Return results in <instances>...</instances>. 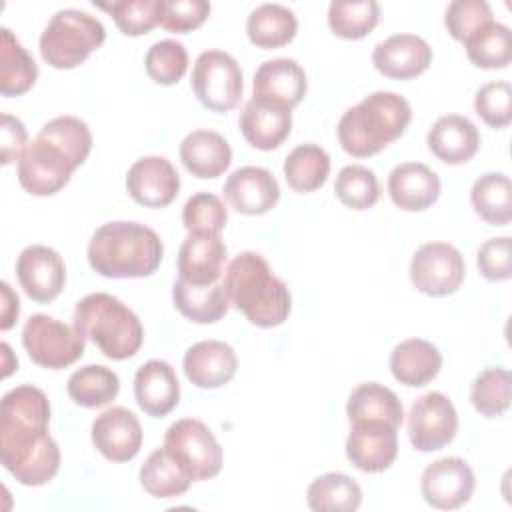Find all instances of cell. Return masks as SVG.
Masks as SVG:
<instances>
[{
    "instance_id": "obj_1",
    "label": "cell",
    "mask_w": 512,
    "mask_h": 512,
    "mask_svg": "<svg viewBox=\"0 0 512 512\" xmlns=\"http://www.w3.org/2000/svg\"><path fill=\"white\" fill-rule=\"evenodd\" d=\"M50 402L32 386H16L0 404V460L24 486L48 484L60 468V450L48 434Z\"/></svg>"
},
{
    "instance_id": "obj_2",
    "label": "cell",
    "mask_w": 512,
    "mask_h": 512,
    "mask_svg": "<svg viewBox=\"0 0 512 512\" xmlns=\"http://www.w3.org/2000/svg\"><path fill=\"white\" fill-rule=\"evenodd\" d=\"M222 286L230 304L258 328L280 326L290 316V290L258 252H240L228 264Z\"/></svg>"
},
{
    "instance_id": "obj_3",
    "label": "cell",
    "mask_w": 512,
    "mask_h": 512,
    "mask_svg": "<svg viewBox=\"0 0 512 512\" xmlns=\"http://www.w3.org/2000/svg\"><path fill=\"white\" fill-rule=\"evenodd\" d=\"M164 246L160 236L140 222L102 224L88 242V262L106 278H144L158 270Z\"/></svg>"
},
{
    "instance_id": "obj_4",
    "label": "cell",
    "mask_w": 512,
    "mask_h": 512,
    "mask_svg": "<svg viewBox=\"0 0 512 512\" xmlns=\"http://www.w3.org/2000/svg\"><path fill=\"white\" fill-rule=\"evenodd\" d=\"M412 120L408 100L396 92H372L338 122V142L354 158H368L400 138Z\"/></svg>"
},
{
    "instance_id": "obj_5",
    "label": "cell",
    "mask_w": 512,
    "mask_h": 512,
    "mask_svg": "<svg viewBox=\"0 0 512 512\" xmlns=\"http://www.w3.org/2000/svg\"><path fill=\"white\" fill-rule=\"evenodd\" d=\"M74 328L110 360L132 358L144 340L138 316L116 296L92 292L74 308Z\"/></svg>"
},
{
    "instance_id": "obj_6",
    "label": "cell",
    "mask_w": 512,
    "mask_h": 512,
    "mask_svg": "<svg viewBox=\"0 0 512 512\" xmlns=\"http://www.w3.org/2000/svg\"><path fill=\"white\" fill-rule=\"evenodd\" d=\"M106 30L96 16L66 8L58 10L40 36V54L46 64L58 70H70L102 46Z\"/></svg>"
},
{
    "instance_id": "obj_7",
    "label": "cell",
    "mask_w": 512,
    "mask_h": 512,
    "mask_svg": "<svg viewBox=\"0 0 512 512\" xmlns=\"http://www.w3.org/2000/svg\"><path fill=\"white\" fill-rule=\"evenodd\" d=\"M22 344L34 364L62 370L82 358L86 338L74 326L48 314H34L22 328Z\"/></svg>"
},
{
    "instance_id": "obj_8",
    "label": "cell",
    "mask_w": 512,
    "mask_h": 512,
    "mask_svg": "<svg viewBox=\"0 0 512 512\" xmlns=\"http://www.w3.org/2000/svg\"><path fill=\"white\" fill-rule=\"evenodd\" d=\"M164 448L194 482L210 480L222 470V448L212 430L194 418L176 420L164 436Z\"/></svg>"
},
{
    "instance_id": "obj_9",
    "label": "cell",
    "mask_w": 512,
    "mask_h": 512,
    "mask_svg": "<svg viewBox=\"0 0 512 512\" xmlns=\"http://www.w3.org/2000/svg\"><path fill=\"white\" fill-rule=\"evenodd\" d=\"M190 84L198 102L212 112L236 108L244 90L238 60L222 50H206L196 58Z\"/></svg>"
},
{
    "instance_id": "obj_10",
    "label": "cell",
    "mask_w": 512,
    "mask_h": 512,
    "mask_svg": "<svg viewBox=\"0 0 512 512\" xmlns=\"http://www.w3.org/2000/svg\"><path fill=\"white\" fill-rule=\"evenodd\" d=\"M466 274V264L458 248L446 242L420 246L410 262V280L426 296L454 294Z\"/></svg>"
},
{
    "instance_id": "obj_11",
    "label": "cell",
    "mask_w": 512,
    "mask_h": 512,
    "mask_svg": "<svg viewBox=\"0 0 512 512\" xmlns=\"http://www.w3.org/2000/svg\"><path fill=\"white\" fill-rule=\"evenodd\" d=\"M408 438L420 452H436L448 446L458 432V414L448 396L426 392L408 412Z\"/></svg>"
},
{
    "instance_id": "obj_12",
    "label": "cell",
    "mask_w": 512,
    "mask_h": 512,
    "mask_svg": "<svg viewBox=\"0 0 512 512\" xmlns=\"http://www.w3.org/2000/svg\"><path fill=\"white\" fill-rule=\"evenodd\" d=\"M76 164L54 144L36 136L18 160V182L32 196H52L68 182Z\"/></svg>"
},
{
    "instance_id": "obj_13",
    "label": "cell",
    "mask_w": 512,
    "mask_h": 512,
    "mask_svg": "<svg viewBox=\"0 0 512 512\" xmlns=\"http://www.w3.org/2000/svg\"><path fill=\"white\" fill-rule=\"evenodd\" d=\"M476 486L470 464L458 456H446L428 464L422 472L420 490L424 500L438 510H454L464 506Z\"/></svg>"
},
{
    "instance_id": "obj_14",
    "label": "cell",
    "mask_w": 512,
    "mask_h": 512,
    "mask_svg": "<svg viewBox=\"0 0 512 512\" xmlns=\"http://www.w3.org/2000/svg\"><path fill=\"white\" fill-rule=\"evenodd\" d=\"M16 276L26 296L34 302H52L66 284L62 256L44 244L26 246L16 260Z\"/></svg>"
},
{
    "instance_id": "obj_15",
    "label": "cell",
    "mask_w": 512,
    "mask_h": 512,
    "mask_svg": "<svg viewBox=\"0 0 512 512\" xmlns=\"http://www.w3.org/2000/svg\"><path fill=\"white\" fill-rule=\"evenodd\" d=\"M126 190L146 208H164L178 196L180 176L164 156H144L128 168Z\"/></svg>"
},
{
    "instance_id": "obj_16",
    "label": "cell",
    "mask_w": 512,
    "mask_h": 512,
    "mask_svg": "<svg viewBox=\"0 0 512 512\" xmlns=\"http://www.w3.org/2000/svg\"><path fill=\"white\" fill-rule=\"evenodd\" d=\"M346 438V456L362 472L388 470L398 454V428L384 422L350 424Z\"/></svg>"
},
{
    "instance_id": "obj_17",
    "label": "cell",
    "mask_w": 512,
    "mask_h": 512,
    "mask_svg": "<svg viewBox=\"0 0 512 512\" xmlns=\"http://www.w3.org/2000/svg\"><path fill=\"white\" fill-rule=\"evenodd\" d=\"M92 444L106 460L128 462L142 446L140 420L128 408H108L92 422Z\"/></svg>"
},
{
    "instance_id": "obj_18",
    "label": "cell",
    "mask_w": 512,
    "mask_h": 512,
    "mask_svg": "<svg viewBox=\"0 0 512 512\" xmlns=\"http://www.w3.org/2000/svg\"><path fill=\"white\" fill-rule=\"evenodd\" d=\"M254 100L292 110L308 90L304 68L292 58L266 60L254 72Z\"/></svg>"
},
{
    "instance_id": "obj_19",
    "label": "cell",
    "mask_w": 512,
    "mask_h": 512,
    "mask_svg": "<svg viewBox=\"0 0 512 512\" xmlns=\"http://www.w3.org/2000/svg\"><path fill=\"white\" fill-rule=\"evenodd\" d=\"M430 44L416 34H394L372 50L374 68L392 80H412L428 70Z\"/></svg>"
},
{
    "instance_id": "obj_20",
    "label": "cell",
    "mask_w": 512,
    "mask_h": 512,
    "mask_svg": "<svg viewBox=\"0 0 512 512\" xmlns=\"http://www.w3.org/2000/svg\"><path fill=\"white\" fill-rule=\"evenodd\" d=\"M224 196L236 212L260 216L278 204L280 186L270 170L260 166H242L226 178Z\"/></svg>"
},
{
    "instance_id": "obj_21",
    "label": "cell",
    "mask_w": 512,
    "mask_h": 512,
    "mask_svg": "<svg viewBox=\"0 0 512 512\" xmlns=\"http://www.w3.org/2000/svg\"><path fill=\"white\" fill-rule=\"evenodd\" d=\"M226 256L228 250L220 234L188 232V238L178 250V278L196 286L216 284L222 276Z\"/></svg>"
},
{
    "instance_id": "obj_22",
    "label": "cell",
    "mask_w": 512,
    "mask_h": 512,
    "mask_svg": "<svg viewBox=\"0 0 512 512\" xmlns=\"http://www.w3.org/2000/svg\"><path fill=\"white\" fill-rule=\"evenodd\" d=\"M186 378L198 388H220L228 384L238 368L236 352L220 340H202L192 344L182 360Z\"/></svg>"
},
{
    "instance_id": "obj_23",
    "label": "cell",
    "mask_w": 512,
    "mask_h": 512,
    "mask_svg": "<svg viewBox=\"0 0 512 512\" xmlns=\"http://www.w3.org/2000/svg\"><path fill=\"white\" fill-rule=\"evenodd\" d=\"M134 396L138 406L152 418L170 414L180 400V382L174 368L164 360H148L136 370Z\"/></svg>"
},
{
    "instance_id": "obj_24",
    "label": "cell",
    "mask_w": 512,
    "mask_h": 512,
    "mask_svg": "<svg viewBox=\"0 0 512 512\" xmlns=\"http://www.w3.org/2000/svg\"><path fill=\"white\" fill-rule=\"evenodd\" d=\"M388 196L400 210L422 212L438 200L440 178L426 164H398L388 176Z\"/></svg>"
},
{
    "instance_id": "obj_25",
    "label": "cell",
    "mask_w": 512,
    "mask_h": 512,
    "mask_svg": "<svg viewBox=\"0 0 512 512\" xmlns=\"http://www.w3.org/2000/svg\"><path fill=\"white\" fill-rule=\"evenodd\" d=\"M430 152L444 164L456 166L472 160L480 148V134L474 122L460 114H446L434 122L426 136Z\"/></svg>"
},
{
    "instance_id": "obj_26",
    "label": "cell",
    "mask_w": 512,
    "mask_h": 512,
    "mask_svg": "<svg viewBox=\"0 0 512 512\" xmlns=\"http://www.w3.org/2000/svg\"><path fill=\"white\" fill-rule=\"evenodd\" d=\"M238 124L250 146L258 150H274L290 136L292 112L288 108L252 98L240 112Z\"/></svg>"
},
{
    "instance_id": "obj_27",
    "label": "cell",
    "mask_w": 512,
    "mask_h": 512,
    "mask_svg": "<svg viewBox=\"0 0 512 512\" xmlns=\"http://www.w3.org/2000/svg\"><path fill=\"white\" fill-rule=\"evenodd\" d=\"M180 160L196 178H218L232 162V148L218 132L194 130L180 142Z\"/></svg>"
},
{
    "instance_id": "obj_28",
    "label": "cell",
    "mask_w": 512,
    "mask_h": 512,
    "mask_svg": "<svg viewBox=\"0 0 512 512\" xmlns=\"http://www.w3.org/2000/svg\"><path fill=\"white\" fill-rule=\"evenodd\" d=\"M440 368V350L424 338H408L396 344L390 354V372L404 386L422 388L438 376Z\"/></svg>"
},
{
    "instance_id": "obj_29",
    "label": "cell",
    "mask_w": 512,
    "mask_h": 512,
    "mask_svg": "<svg viewBox=\"0 0 512 512\" xmlns=\"http://www.w3.org/2000/svg\"><path fill=\"white\" fill-rule=\"evenodd\" d=\"M346 414L350 424L384 422L400 428L404 420V408L400 398L390 388L378 382H364L356 386L348 396Z\"/></svg>"
},
{
    "instance_id": "obj_30",
    "label": "cell",
    "mask_w": 512,
    "mask_h": 512,
    "mask_svg": "<svg viewBox=\"0 0 512 512\" xmlns=\"http://www.w3.org/2000/svg\"><path fill=\"white\" fill-rule=\"evenodd\" d=\"M172 300L176 310L196 324H214L224 318L230 308L224 286L218 282L196 286L178 278L172 286Z\"/></svg>"
},
{
    "instance_id": "obj_31",
    "label": "cell",
    "mask_w": 512,
    "mask_h": 512,
    "mask_svg": "<svg viewBox=\"0 0 512 512\" xmlns=\"http://www.w3.org/2000/svg\"><path fill=\"white\" fill-rule=\"evenodd\" d=\"M298 20L294 12L282 4H262L254 8L246 20L248 40L262 50L282 48L294 40Z\"/></svg>"
},
{
    "instance_id": "obj_32",
    "label": "cell",
    "mask_w": 512,
    "mask_h": 512,
    "mask_svg": "<svg viewBox=\"0 0 512 512\" xmlns=\"http://www.w3.org/2000/svg\"><path fill=\"white\" fill-rule=\"evenodd\" d=\"M38 78V66L28 50L8 30H0V94L20 96L28 92Z\"/></svg>"
},
{
    "instance_id": "obj_33",
    "label": "cell",
    "mask_w": 512,
    "mask_h": 512,
    "mask_svg": "<svg viewBox=\"0 0 512 512\" xmlns=\"http://www.w3.org/2000/svg\"><path fill=\"white\" fill-rule=\"evenodd\" d=\"M306 502L314 512H354L362 502V488L348 474L328 472L310 482Z\"/></svg>"
},
{
    "instance_id": "obj_34",
    "label": "cell",
    "mask_w": 512,
    "mask_h": 512,
    "mask_svg": "<svg viewBox=\"0 0 512 512\" xmlns=\"http://www.w3.org/2000/svg\"><path fill=\"white\" fill-rule=\"evenodd\" d=\"M194 480L176 462V458L162 446L156 448L140 468V484L154 498L182 496Z\"/></svg>"
},
{
    "instance_id": "obj_35",
    "label": "cell",
    "mask_w": 512,
    "mask_h": 512,
    "mask_svg": "<svg viewBox=\"0 0 512 512\" xmlns=\"http://www.w3.org/2000/svg\"><path fill=\"white\" fill-rule=\"evenodd\" d=\"M474 212L492 226H506L512 218V184L502 172L482 174L470 190Z\"/></svg>"
},
{
    "instance_id": "obj_36",
    "label": "cell",
    "mask_w": 512,
    "mask_h": 512,
    "mask_svg": "<svg viewBox=\"0 0 512 512\" xmlns=\"http://www.w3.org/2000/svg\"><path fill=\"white\" fill-rule=\"evenodd\" d=\"M328 174L330 156L316 144H300L284 160V178L288 186L300 194H308L324 186Z\"/></svg>"
},
{
    "instance_id": "obj_37",
    "label": "cell",
    "mask_w": 512,
    "mask_h": 512,
    "mask_svg": "<svg viewBox=\"0 0 512 512\" xmlns=\"http://www.w3.org/2000/svg\"><path fill=\"white\" fill-rule=\"evenodd\" d=\"M120 380L102 364H88L68 378V396L82 408H100L118 396Z\"/></svg>"
},
{
    "instance_id": "obj_38",
    "label": "cell",
    "mask_w": 512,
    "mask_h": 512,
    "mask_svg": "<svg viewBox=\"0 0 512 512\" xmlns=\"http://www.w3.org/2000/svg\"><path fill=\"white\" fill-rule=\"evenodd\" d=\"M468 60L478 68H506L512 60V32L500 22H490L466 42Z\"/></svg>"
},
{
    "instance_id": "obj_39",
    "label": "cell",
    "mask_w": 512,
    "mask_h": 512,
    "mask_svg": "<svg viewBox=\"0 0 512 512\" xmlns=\"http://www.w3.org/2000/svg\"><path fill=\"white\" fill-rule=\"evenodd\" d=\"M380 20V6L374 0L332 2L328 8L330 30L344 40H360L368 36Z\"/></svg>"
},
{
    "instance_id": "obj_40",
    "label": "cell",
    "mask_w": 512,
    "mask_h": 512,
    "mask_svg": "<svg viewBox=\"0 0 512 512\" xmlns=\"http://www.w3.org/2000/svg\"><path fill=\"white\" fill-rule=\"evenodd\" d=\"M38 136L60 148L76 164V168L84 164L92 150L90 128L84 120L76 116H58L46 122L40 128Z\"/></svg>"
},
{
    "instance_id": "obj_41",
    "label": "cell",
    "mask_w": 512,
    "mask_h": 512,
    "mask_svg": "<svg viewBox=\"0 0 512 512\" xmlns=\"http://www.w3.org/2000/svg\"><path fill=\"white\" fill-rule=\"evenodd\" d=\"M510 372L504 368H488L476 376L470 390L472 406L486 418L502 416L510 408Z\"/></svg>"
},
{
    "instance_id": "obj_42",
    "label": "cell",
    "mask_w": 512,
    "mask_h": 512,
    "mask_svg": "<svg viewBox=\"0 0 512 512\" xmlns=\"http://www.w3.org/2000/svg\"><path fill=\"white\" fill-rule=\"evenodd\" d=\"M336 198L352 210H368L378 202L380 186L376 174L360 164L344 166L334 182Z\"/></svg>"
},
{
    "instance_id": "obj_43",
    "label": "cell",
    "mask_w": 512,
    "mask_h": 512,
    "mask_svg": "<svg viewBox=\"0 0 512 512\" xmlns=\"http://www.w3.org/2000/svg\"><path fill=\"white\" fill-rule=\"evenodd\" d=\"M94 6L108 12L124 36L148 34L158 24L160 0L94 2Z\"/></svg>"
},
{
    "instance_id": "obj_44",
    "label": "cell",
    "mask_w": 512,
    "mask_h": 512,
    "mask_svg": "<svg viewBox=\"0 0 512 512\" xmlns=\"http://www.w3.org/2000/svg\"><path fill=\"white\" fill-rule=\"evenodd\" d=\"M144 66L150 80L172 86L182 80L188 70V52L178 40H160L148 48Z\"/></svg>"
},
{
    "instance_id": "obj_45",
    "label": "cell",
    "mask_w": 512,
    "mask_h": 512,
    "mask_svg": "<svg viewBox=\"0 0 512 512\" xmlns=\"http://www.w3.org/2000/svg\"><path fill=\"white\" fill-rule=\"evenodd\" d=\"M226 222L228 210L224 202L210 192H198L190 196L182 208V224L188 232L220 234Z\"/></svg>"
},
{
    "instance_id": "obj_46",
    "label": "cell",
    "mask_w": 512,
    "mask_h": 512,
    "mask_svg": "<svg viewBox=\"0 0 512 512\" xmlns=\"http://www.w3.org/2000/svg\"><path fill=\"white\" fill-rule=\"evenodd\" d=\"M492 22V8L484 0H454L446 8L444 24L448 34L458 40L466 42L474 36L480 28Z\"/></svg>"
},
{
    "instance_id": "obj_47",
    "label": "cell",
    "mask_w": 512,
    "mask_h": 512,
    "mask_svg": "<svg viewBox=\"0 0 512 512\" xmlns=\"http://www.w3.org/2000/svg\"><path fill=\"white\" fill-rule=\"evenodd\" d=\"M474 110L490 128H506L512 122V88L508 82H488L476 90Z\"/></svg>"
},
{
    "instance_id": "obj_48",
    "label": "cell",
    "mask_w": 512,
    "mask_h": 512,
    "mask_svg": "<svg viewBox=\"0 0 512 512\" xmlns=\"http://www.w3.org/2000/svg\"><path fill=\"white\" fill-rule=\"evenodd\" d=\"M210 14L206 0H160L158 24L176 34H186L204 24Z\"/></svg>"
},
{
    "instance_id": "obj_49",
    "label": "cell",
    "mask_w": 512,
    "mask_h": 512,
    "mask_svg": "<svg viewBox=\"0 0 512 512\" xmlns=\"http://www.w3.org/2000/svg\"><path fill=\"white\" fill-rule=\"evenodd\" d=\"M480 274L490 282H502L512 276V246L508 236L486 240L476 256Z\"/></svg>"
},
{
    "instance_id": "obj_50",
    "label": "cell",
    "mask_w": 512,
    "mask_h": 512,
    "mask_svg": "<svg viewBox=\"0 0 512 512\" xmlns=\"http://www.w3.org/2000/svg\"><path fill=\"white\" fill-rule=\"evenodd\" d=\"M2 146H0V162L4 166L16 162L22 158L26 146H28V134L20 118L2 114Z\"/></svg>"
},
{
    "instance_id": "obj_51",
    "label": "cell",
    "mask_w": 512,
    "mask_h": 512,
    "mask_svg": "<svg viewBox=\"0 0 512 512\" xmlns=\"http://www.w3.org/2000/svg\"><path fill=\"white\" fill-rule=\"evenodd\" d=\"M0 292H2V310H0V330H10L16 320H18V314H20V300L18 296L12 292L10 284L8 282H2L0 284Z\"/></svg>"
}]
</instances>
